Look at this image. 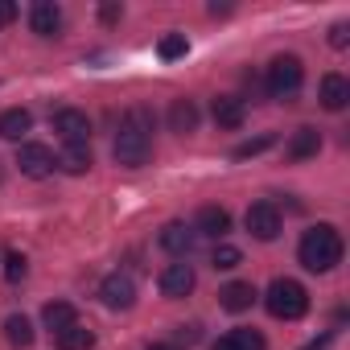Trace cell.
<instances>
[{
	"label": "cell",
	"instance_id": "1",
	"mask_svg": "<svg viewBox=\"0 0 350 350\" xmlns=\"http://www.w3.org/2000/svg\"><path fill=\"white\" fill-rule=\"evenodd\" d=\"M116 161L124 169H140L152 152V116L148 107H132L124 120H120V132H116V144H111Z\"/></svg>",
	"mask_w": 350,
	"mask_h": 350
},
{
	"label": "cell",
	"instance_id": "2",
	"mask_svg": "<svg viewBox=\"0 0 350 350\" xmlns=\"http://www.w3.org/2000/svg\"><path fill=\"white\" fill-rule=\"evenodd\" d=\"M297 256H301V264H305L309 272H329V268L342 264V235H338L329 223H321V227L305 231Z\"/></svg>",
	"mask_w": 350,
	"mask_h": 350
},
{
	"label": "cell",
	"instance_id": "3",
	"mask_svg": "<svg viewBox=\"0 0 350 350\" xmlns=\"http://www.w3.org/2000/svg\"><path fill=\"white\" fill-rule=\"evenodd\" d=\"M264 305H268V313H272V317H280V321H297V317H305V309H309V293H305L297 280L280 276V280H272V284H268Z\"/></svg>",
	"mask_w": 350,
	"mask_h": 350
},
{
	"label": "cell",
	"instance_id": "4",
	"mask_svg": "<svg viewBox=\"0 0 350 350\" xmlns=\"http://www.w3.org/2000/svg\"><path fill=\"white\" fill-rule=\"evenodd\" d=\"M305 83V66L297 54H276L268 62V95L272 99H293Z\"/></svg>",
	"mask_w": 350,
	"mask_h": 350
},
{
	"label": "cell",
	"instance_id": "5",
	"mask_svg": "<svg viewBox=\"0 0 350 350\" xmlns=\"http://www.w3.org/2000/svg\"><path fill=\"white\" fill-rule=\"evenodd\" d=\"M243 223H247V231H252L260 243H272V239L280 235V211H276L272 202H252Z\"/></svg>",
	"mask_w": 350,
	"mask_h": 350
},
{
	"label": "cell",
	"instance_id": "6",
	"mask_svg": "<svg viewBox=\"0 0 350 350\" xmlns=\"http://www.w3.org/2000/svg\"><path fill=\"white\" fill-rule=\"evenodd\" d=\"M99 301H103L107 309H132V305H136V284H132V276H128V272H111V276L99 284Z\"/></svg>",
	"mask_w": 350,
	"mask_h": 350
},
{
	"label": "cell",
	"instance_id": "7",
	"mask_svg": "<svg viewBox=\"0 0 350 350\" xmlns=\"http://www.w3.org/2000/svg\"><path fill=\"white\" fill-rule=\"evenodd\" d=\"M54 165H58V157L46 144H21V152H17V169L25 178H50Z\"/></svg>",
	"mask_w": 350,
	"mask_h": 350
},
{
	"label": "cell",
	"instance_id": "8",
	"mask_svg": "<svg viewBox=\"0 0 350 350\" xmlns=\"http://www.w3.org/2000/svg\"><path fill=\"white\" fill-rule=\"evenodd\" d=\"M194 280H198V276H194V268H190V264H169V268L161 272V280H157V284H161V297L182 301V297H190V293H194Z\"/></svg>",
	"mask_w": 350,
	"mask_h": 350
},
{
	"label": "cell",
	"instance_id": "9",
	"mask_svg": "<svg viewBox=\"0 0 350 350\" xmlns=\"http://www.w3.org/2000/svg\"><path fill=\"white\" fill-rule=\"evenodd\" d=\"M54 132H58L66 144H87V140H91V120H87V111L62 107V111L54 116Z\"/></svg>",
	"mask_w": 350,
	"mask_h": 350
},
{
	"label": "cell",
	"instance_id": "10",
	"mask_svg": "<svg viewBox=\"0 0 350 350\" xmlns=\"http://www.w3.org/2000/svg\"><path fill=\"white\" fill-rule=\"evenodd\" d=\"M29 25L38 38H58L62 33V9L50 5V0H38V5L29 9Z\"/></svg>",
	"mask_w": 350,
	"mask_h": 350
},
{
	"label": "cell",
	"instance_id": "11",
	"mask_svg": "<svg viewBox=\"0 0 350 350\" xmlns=\"http://www.w3.org/2000/svg\"><path fill=\"white\" fill-rule=\"evenodd\" d=\"M194 227H186V223H165L161 227V247L165 252H173V256H190V247H194Z\"/></svg>",
	"mask_w": 350,
	"mask_h": 350
},
{
	"label": "cell",
	"instance_id": "12",
	"mask_svg": "<svg viewBox=\"0 0 350 350\" xmlns=\"http://www.w3.org/2000/svg\"><path fill=\"white\" fill-rule=\"evenodd\" d=\"M211 116H215V124H219V128H239V124H243V116H247V107H243V99H239V95H219V99L211 103Z\"/></svg>",
	"mask_w": 350,
	"mask_h": 350
},
{
	"label": "cell",
	"instance_id": "13",
	"mask_svg": "<svg viewBox=\"0 0 350 350\" xmlns=\"http://www.w3.org/2000/svg\"><path fill=\"white\" fill-rule=\"evenodd\" d=\"M231 231V215L223 206H202L198 211V223H194V235H211V239H223Z\"/></svg>",
	"mask_w": 350,
	"mask_h": 350
},
{
	"label": "cell",
	"instance_id": "14",
	"mask_svg": "<svg viewBox=\"0 0 350 350\" xmlns=\"http://www.w3.org/2000/svg\"><path fill=\"white\" fill-rule=\"evenodd\" d=\"M169 128L178 136H190L198 128V103L194 99H173L169 103Z\"/></svg>",
	"mask_w": 350,
	"mask_h": 350
},
{
	"label": "cell",
	"instance_id": "15",
	"mask_svg": "<svg viewBox=\"0 0 350 350\" xmlns=\"http://www.w3.org/2000/svg\"><path fill=\"white\" fill-rule=\"evenodd\" d=\"M350 103V83L342 75H325L321 79V107L325 111H342Z\"/></svg>",
	"mask_w": 350,
	"mask_h": 350
},
{
	"label": "cell",
	"instance_id": "16",
	"mask_svg": "<svg viewBox=\"0 0 350 350\" xmlns=\"http://www.w3.org/2000/svg\"><path fill=\"white\" fill-rule=\"evenodd\" d=\"M211 350H264V334H260V329H243V325H239V329H227Z\"/></svg>",
	"mask_w": 350,
	"mask_h": 350
},
{
	"label": "cell",
	"instance_id": "17",
	"mask_svg": "<svg viewBox=\"0 0 350 350\" xmlns=\"http://www.w3.org/2000/svg\"><path fill=\"white\" fill-rule=\"evenodd\" d=\"M252 301H256V288H252L247 280H235V284H227V288L219 293V305H223V309H231V313L252 309Z\"/></svg>",
	"mask_w": 350,
	"mask_h": 350
},
{
	"label": "cell",
	"instance_id": "18",
	"mask_svg": "<svg viewBox=\"0 0 350 350\" xmlns=\"http://www.w3.org/2000/svg\"><path fill=\"white\" fill-rule=\"evenodd\" d=\"M29 128H33V116H29L25 107H9V111H0V136H5V140H21Z\"/></svg>",
	"mask_w": 350,
	"mask_h": 350
},
{
	"label": "cell",
	"instance_id": "19",
	"mask_svg": "<svg viewBox=\"0 0 350 350\" xmlns=\"http://www.w3.org/2000/svg\"><path fill=\"white\" fill-rule=\"evenodd\" d=\"M317 148H321V132H317V128H297L293 140H288V157H293V161H305V157H313Z\"/></svg>",
	"mask_w": 350,
	"mask_h": 350
},
{
	"label": "cell",
	"instance_id": "20",
	"mask_svg": "<svg viewBox=\"0 0 350 350\" xmlns=\"http://www.w3.org/2000/svg\"><path fill=\"white\" fill-rule=\"evenodd\" d=\"M54 342H58V350H91L95 346V334L87 329V325H66V329H58L54 334Z\"/></svg>",
	"mask_w": 350,
	"mask_h": 350
},
{
	"label": "cell",
	"instance_id": "21",
	"mask_svg": "<svg viewBox=\"0 0 350 350\" xmlns=\"http://www.w3.org/2000/svg\"><path fill=\"white\" fill-rule=\"evenodd\" d=\"M42 321L58 334V329H66V325H75L79 321V313H75V305L70 301H50L46 309H42Z\"/></svg>",
	"mask_w": 350,
	"mask_h": 350
},
{
	"label": "cell",
	"instance_id": "22",
	"mask_svg": "<svg viewBox=\"0 0 350 350\" xmlns=\"http://www.w3.org/2000/svg\"><path fill=\"white\" fill-rule=\"evenodd\" d=\"M58 169H66V173H87V169H91V144H66L62 157H58Z\"/></svg>",
	"mask_w": 350,
	"mask_h": 350
},
{
	"label": "cell",
	"instance_id": "23",
	"mask_svg": "<svg viewBox=\"0 0 350 350\" xmlns=\"http://www.w3.org/2000/svg\"><path fill=\"white\" fill-rule=\"evenodd\" d=\"M5 338L13 342V346H33V325H29V317H21V313H13L9 321H5Z\"/></svg>",
	"mask_w": 350,
	"mask_h": 350
},
{
	"label": "cell",
	"instance_id": "24",
	"mask_svg": "<svg viewBox=\"0 0 350 350\" xmlns=\"http://www.w3.org/2000/svg\"><path fill=\"white\" fill-rule=\"evenodd\" d=\"M239 260H243V256H239V247H231V243H219V247H215V256H211V264H215L219 272L239 268Z\"/></svg>",
	"mask_w": 350,
	"mask_h": 350
},
{
	"label": "cell",
	"instance_id": "25",
	"mask_svg": "<svg viewBox=\"0 0 350 350\" xmlns=\"http://www.w3.org/2000/svg\"><path fill=\"white\" fill-rule=\"evenodd\" d=\"M157 50H161V58H165V62H173V58H182L190 46H186V33H169V38H161V46H157Z\"/></svg>",
	"mask_w": 350,
	"mask_h": 350
},
{
	"label": "cell",
	"instance_id": "26",
	"mask_svg": "<svg viewBox=\"0 0 350 350\" xmlns=\"http://www.w3.org/2000/svg\"><path fill=\"white\" fill-rule=\"evenodd\" d=\"M25 272H29L25 256H21V252H9V256H5V276H9V280L17 284V280H25Z\"/></svg>",
	"mask_w": 350,
	"mask_h": 350
},
{
	"label": "cell",
	"instance_id": "27",
	"mask_svg": "<svg viewBox=\"0 0 350 350\" xmlns=\"http://www.w3.org/2000/svg\"><path fill=\"white\" fill-rule=\"evenodd\" d=\"M272 140H276V136H260V140H247V144H239V148H235V157H256V152L272 148Z\"/></svg>",
	"mask_w": 350,
	"mask_h": 350
},
{
	"label": "cell",
	"instance_id": "28",
	"mask_svg": "<svg viewBox=\"0 0 350 350\" xmlns=\"http://www.w3.org/2000/svg\"><path fill=\"white\" fill-rule=\"evenodd\" d=\"M346 42H350V25H346V21H338V25L329 29V46H338V50H342Z\"/></svg>",
	"mask_w": 350,
	"mask_h": 350
},
{
	"label": "cell",
	"instance_id": "29",
	"mask_svg": "<svg viewBox=\"0 0 350 350\" xmlns=\"http://www.w3.org/2000/svg\"><path fill=\"white\" fill-rule=\"evenodd\" d=\"M120 17H124V9H120V5H103V9H99V21H103V25H116Z\"/></svg>",
	"mask_w": 350,
	"mask_h": 350
},
{
	"label": "cell",
	"instance_id": "30",
	"mask_svg": "<svg viewBox=\"0 0 350 350\" xmlns=\"http://www.w3.org/2000/svg\"><path fill=\"white\" fill-rule=\"evenodd\" d=\"M17 21V5H9V0H0V25Z\"/></svg>",
	"mask_w": 350,
	"mask_h": 350
},
{
	"label": "cell",
	"instance_id": "31",
	"mask_svg": "<svg viewBox=\"0 0 350 350\" xmlns=\"http://www.w3.org/2000/svg\"><path fill=\"white\" fill-rule=\"evenodd\" d=\"M178 338H182V342H198V325H182Z\"/></svg>",
	"mask_w": 350,
	"mask_h": 350
},
{
	"label": "cell",
	"instance_id": "32",
	"mask_svg": "<svg viewBox=\"0 0 350 350\" xmlns=\"http://www.w3.org/2000/svg\"><path fill=\"white\" fill-rule=\"evenodd\" d=\"M148 350H178V346H165V342H157V346H148Z\"/></svg>",
	"mask_w": 350,
	"mask_h": 350
}]
</instances>
